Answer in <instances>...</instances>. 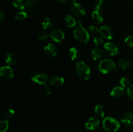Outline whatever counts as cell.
<instances>
[{
  "instance_id": "cell-29",
  "label": "cell",
  "mask_w": 133,
  "mask_h": 132,
  "mask_svg": "<svg viewBox=\"0 0 133 132\" xmlns=\"http://www.w3.org/2000/svg\"><path fill=\"white\" fill-rule=\"evenodd\" d=\"M119 84L123 87H128L131 85V80L128 77H122L119 80Z\"/></svg>"
},
{
  "instance_id": "cell-12",
  "label": "cell",
  "mask_w": 133,
  "mask_h": 132,
  "mask_svg": "<svg viewBox=\"0 0 133 132\" xmlns=\"http://www.w3.org/2000/svg\"><path fill=\"white\" fill-rule=\"evenodd\" d=\"M100 126V120L95 117H90L87 120L85 126L88 130L94 131L97 129Z\"/></svg>"
},
{
  "instance_id": "cell-26",
  "label": "cell",
  "mask_w": 133,
  "mask_h": 132,
  "mask_svg": "<svg viewBox=\"0 0 133 132\" xmlns=\"http://www.w3.org/2000/svg\"><path fill=\"white\" fill-rule=\"evenodd\" d=\"M28 16V14L25 11L21 10V11L16 13V14L15 15V19L18 21H24L25 19H27Z\"/></svg>"
},
{
  "instance_id": "cell-4",
  "label": "cell",
  "mask_w": 133,
  "mask_h": 132,
  "mask_svg": "<svg viewBox=\"0 0 133 132\" xmlns=\"http://www.w3.org/2000/svg\"><path fill=\"white\" fill-rule=\"evenodd\" d=\"M99 71L103 74H107L113 71H117L116 65L111 59L106 58L100 61L98 65Z\"/></svg>"
},
{
  "instance_id": "cell-38",
  "label": "cell",
  "mask_w": 133,
  "mask_h": 132,
  "mask_svg": "<svg viewBox=\"0 0 133 132\" xmlns=\"http://www.w3.org/2000/svg\"><path fill=\"white\" fill-rule=\"evenodd\" d=\"M54 1H57V2L62 3H64V4H66V3H67V1H66V0H54Z\"/></svg>"
},
{
  "instance_id": "cell-33",
  "label": "cell",
  "mask_w": 133,
  "mask_h": 132,
  "mask_svg": "<svg viewBox=\"0 0 133 132\" xmlns=\"http://www.w3.org/2000/svg\"><path fill=\"white\" fill-rule=\"evenodd\" d=\"M88 31L90 34H97L99 33V29L95 25H90L88 28Z\"/></svg>"
},
{
  "instance_id": "cell-7",
  "label": "cell",
  "mask_w": 133,
  "mask_h": 132,
  "mask_svg": "<svg viewBox=\"0 0 133 132\" xmlns=\"http://www.w3.org/2000/svg\"><path fill=\"white\" fill-rule=\"evenodd\" d=\"M14 71L10 66H3L0 68V80L7 81L14 77Z\"/></svg>"
},
{
  "instance_id": "cell-1",
  "label": "cell",
  "mask_w": 133,
  "mask_h": 132,
  "mask_svg": "<svg viewBox=\"0 0 133 132\" xmlns=\"http://www.w3.org/2000/svg\"><path fill=\"white\" fill-rule=\"evenodd\" d=\"M75 71L77 75L81 79L88 80L91 77V69L84 62H77L75 65Z\"/></svg>"
},
{
  "instance_id": "cell-11",
  "label": "cell",
  "mask_w": 133,
  "mask_h": 132,
  "mask_svg": "<svg viewBox=\"0 0 133 132\" xmlns=\"http://www.w3.org/2000/svg\"><path fill=\"white\" fill-rule=\"evenodd\" d=\"M121 123L128 128L133 127V112L127 111L124 113L121 117Z\"/></svg>"
},
{
  "instance_id": "cell-27",
  "label": "cell",
  "mask_w": 133,
  "mask_h": 132,
  "mask_svg": "<svg viewBox=\"0 0 133 132\" xmlns=\"http://www.w3.org/2000/svg\"><path fill=\"white\" fill-rule=\"evenodd\" d=\"M95 114L100 118H103L105 116V109L101 105H96L94 107Z\"/></svg>"
},
{
  "instance_id": "cell-18",
  "label": "cell",
  "mask_w": 133,
  "mask_h": 132,
  "mask_svg": "<svg viewBox=\"0 0 133 132\" xmlns=\"http://www.w3.org/2000/svg\"><path fill=\"white\" fill-rule=\"evenodd\" d=\"M69 56L72 61L79 60L81 57L80 51L77 48L72 47L69 50Z\"/></svg>"
},
{
  "instance_id": "cell-31",
  "label": "cell",
  "mask_w": 133,
  "mask_h": 132,
  "mask_svg": "<svg viewBox=\"0 0 133 132\" xmlns=\"http://www.w3.org/2000/svg\"><path fill=\"white\" fill-rule=\"evenodd\" d=\"M15 116V111L12 109H9L5 114V118L6 120H11Z\"/></svg>"
},
{
  "instance_id": "cell-39",
  "label": "cell",
  "mask_w": 133,
  "mask_h": 132,
  "mask_svg": "<svg viewBox=\"0 0 133 132\" xmlns=\"http://www.w3.org/2000/svg\"><path fill=\"white\" fill-rule=\"evenodd\" d=\"M69 1H70V3H71L72 4H74V3H76L75 2V1H76V0H68Z\"/></svg>"
},
{
  "instance_id": "cell-5",
  "label": "cell",
  "mask_w": 133,
  "mask_h": 132,
  "mask_svg": "<svg viewBox=\"0 0 133 132\" xmlns=\"http://www.w3.org/2000/svg\"><path fill=\"white\" fill-rule=\"evenodd\" d=\"M31 80L36 84L44 85L48 83V75L43 71H36L32 73Z\"/></svg>"
},
{
  "instance_id": "cell-28",
  "label": "cell",
  "mask_w": 133,
  "mask_h": 132,
  "mask_svg": "<svg viewBox=\"0 0 133 132\" xmlns=\"http://www.w3.org/2000/svg\"><path fill=\"white\" fill-rule=\"evenodd\" d=\"M9 124L6 119H1L0 121V132H6L9 129Z\"/></svg>"
},
{
  "instance_id": "cell-9",
  "label": "cell",
  "mask_w": 133,
  "mask_h": 132,
  "mask_svg": "<svg viewBox=\"0 0 133 132\" xmlns=\"http://www.w3.org/2000/svg\"><path fill=\"white\" fill-rule=\"evenodd\" d=\"M99 34L104 39L110 40L114 38V31L110 26L105 25L101 26L99 28Z\"/></svg>"
},
{
  "instance_id": "cell-34",
  "label": "cell",
  "mask_w": 133,
  "mask_h": 132,
  "mask_svg": "<svg viewBox=\"0 0 133 132\" xmlns=\"http://www.w3.org/2000/svg\"><path fill=\"white\" fill-rule=\"evenodd\" d=\"M127 94L129 99L133 101V84H131L127 89Z\"/></svg>"
},
{
  "instance_id": "cell-20",
  "label": "cell",
  "mask_w": 133,
  "mask_h": 132,
  "mask_svg": "<svg viewBox=\"0 0 133 132\" xmlns=\"http://www.w3.org/2000/svg\"><path fill=\"white\" fill-rule=\"evenodd\" d=\"M103 50L99 48H94L92 49L91 52V57L94 60H97L102 58L103 56Z\"/></svg>"
},
{
  "instance_id": "cell-21",
  "label": "cell",
  "mask_w": 133,
  "mask_h": 132,
  "mask_svg": "<svg viewBox=\"0 0 133 132\" xmlns=\"http://www.w3.org/2000/svg\"><path fill=\"white\" fill-rule=\"evenodd\" d=\"M117 65L121 69H126L131 66V63L129 60L127 59V58H122L118 60Z\"/></svg>"
},
{
  "instance_id": "cell-23",
  "label": "cell",
  "mask_w": 133,
  "mask_h": 132,
  "mask_svg": "<svg viewBox=\"0 0 133 132\" xmlns=\"http://www.w3.org/2000/svg\"><path fill=\"white\" fill-rule=\"evenodd\" d=\"M64 21L66 23V25L69 28H73L75 27L77 24V22L74 18H73L70 15H66L64 18Z\"/></svg>"
},
{
  "instance_id": "cell-14",
  "label": "cell",
  "mask_w": 133,
  "mask_h": 132,
  "mask_svg": "<svg viewBox=\"0 0 133 132\" xmlns=\"http://www.w3.org/2000/svg\"><path fill=\"white\" fill-rule=\"evenodd\" d=\"M44 51L46 55L50 57H55L58 54L57 47L52 43H48L44 47Z\"/></svg>"
},
{
  "instance_id": "cell-2",
  "label": "cell",
  "mask_w": 133,
  "mask_h": 132,
  "mask_svg": "<svg viewBox=\"0 0 133 132\" xmlns=\"http://www.w3.org/2000/svg\"><path fill=\"white\" fill-rule=\"evenodd\" d=\"M74 38L78 41L83 43H87L90 40V34L88 30L83 26L81 21H78V26L75 28L74 32Z\"/></svg>"
},
{
  "instance_id": "cell-6",
  "label": "cell",
  "mask_w": 133,
  "mask_h": 132,
  "mask_svg": "<svg viewBox=\"0 0 133 132\" xmlns=\"http://www.w3.org/2000/svg\"><path fill=\"white\" fill-rule=\"evenodd\" d=\"M49 36L53 41L56 43H61L64 40V32L59 28H54L49 32Z\"/></svg>"
},
{
  "instance_id": "cell-15",
  "label": "cell",
  "mask_w": 133,
  "mask_h": 132,
  "mask_svg": "<svg viewBox=\"0 0 133 132\" xmlns=\"http://www.w3.org/2000/svg\"><path fill=\"white\" fill-rule=\"evenodd\" d=\"M125 94V88L122 86H116L112 89L110 95L115 98H122Z\"/></svg>"
},
{
  "instance_id": "cell-25",
  "label": "cell",
  "mask_w": 133,
  "mask_h": 132,
  "mask_svg": "<svg viewBox=\"0 0 133 132\" xmlns=\"http://www.w3.org/2000/svg\"><path fill=\"white\" fill-rule=\"evenodd\" d=\"M42 26L44 30H48L53 26V21L49 18H44L42 21Z\"/></svg>"
},
{
  "instance_id": "cell-3",
  "label": "cell",
  "mask_w": 133,
  "mask_h": 132,
  "mask_svg": "<svg viewBox=\"0 0 133 132\" xmlns=\"http://www.w3.org/2000/svg\"><path fill=\"white\" fill-rule=\"evenodd\" d=\"M103 128L106 131L116 132L120 128V122L117 119L112 116L105 118L102 122Z\"/></svg>"
},
{
  "instance_id": "cell-17",
  "label": "cell",
  "mask_w": 133,
  "mask_h": 132,
  "mask_svg": "<svg viewBox=\"0 0 133 132\" xmlns=\"http://www.w3.org/2000/svg\"><path fill=\"white\" fill-rule=\"evenodd\" d=\"M65 80L63 77L61 76H55L49 80V85L53 87H60L63 85Z\"/></svg>"
},
{
  "instance_id": "cell-30",
  "label": "cell",
  "mask_w": 133,
  "mask_h": 132,
  "mask_svg": "<svg viewBox=\"0 0 133 132\" xmlns=\"http://www.w3.org/2000/svg\"><path fill=\"white\" fill-rule=\"evenodd\" d=\"M93 41L95 43V45L97 46H101L103 44H105V41H104V38L102 36H96L94 38Z\"/></svg>"
},
{
  "instance_id": "cell-16",
  "label": "cell",
  "mask_w": 133,
  "mask_h": 132,
  "mask_svg": "<svg viewBox=\"0 0 133 132\" xmlns=\"http://www.w3.org/2000/svg\"><path fill=\"white\" fill-rule=\"evenodd\" d=\"M91 19H92V21L94 24L100 25L102 23L103 21V16L101 14V12L94 10L92 13Z\"/></svg>"
},
{
  "instance_id": "cell-37",
  "label": "cell",
  "mask_w": 133,
  "mask_h": 132,
  "mask_svg": "<svg viewBox=\"0 0 133 132\" xmlns=\"http://www.w3.org/2000/svg\"><path fill=\"white\" fill-rule=\"evenodd\" d=\"M5 19V15L3 11H1L0 12V23L2 24Z\"/></svg>"
},
{
  "instance_id": "cell-40",
  "label": "cell",
  "mask_w": 133,
  "mask_h": 132,
  "mask_svg": "<svg viewBox=\"0 0 133 132\" xmlns=\"http://www.w3.org/2000/svg\"><path fill=\"white\" fill-rule=\"evenodd\" d=\"M27 1H31V2L35 3V2H36V1H38L39 0H27Z\"/></svg>"
},
{
  "instance_id": "cell-24",
  "label": "cell",
  "mask_w": 133,
  "mask_h": 132,
  "mask_svg": "<svg viewBox=\"0 0 133 132\" xmlns=\"http://www.w3.org/2000/svg\"><path fill=\"white\" fill-rule=\"evenodd\" d=\"M12 4L15 9H18L20 11L21 10H24L25 1H24L23 0H12Z\"/></svg>"
},
{
  "instance_id": "cell-19",
  "label": "cell",
  "mask_w": 133,
  "mask_h": 132,
  "mask_svg": "<svg viewBox=\"0 0 133 132\" xmlns=\"http://www.w3.org/2000/svg\"><path fill=\"white\" fill-rule=\"evenodd\" d=\"M5 62L7 64V65H14L16 62V58L12 53H9L5 56Z\"/></svg>"
},
{
  "instance_id": "cell-10",
  "label": "cell",
  "mask_w": 133,
  "mask_h": 132,
  "mask_svg": "<svg viewBox=\"0 0 133 132\" xmlns=\"http://www.w3.org/2000/svg\"><path fill=\"white\" fill-rule=\"evenodd\" d=\"M71 14L77 18H82L86 14V10L84 6L79 3L72 4L70 8Z\"/></svg>"
},
{
  "instance_id": "cell-22",
  "label": "cell",
  "mask_w": 133,
  "mask_h": 132,
  "mask_svg": "<svg viewBox=\"0 0 133 132\" xmlns=\"http://www.w3.org/2000/svg\"><path fill=\"white\" fill-rule=\"evenodd\" d=\"M105 8V0H96L94 3V9L96 11L101 12Z\"/></svg>"
},
{
  "instance_id": "cell-36",
  "label": "cell",
  "mask_w": 133,
  "mask_h": 132,
  "mask_svg": "<svg viewBox=\"0 0 133 132\" xmlns=\"http://www.w3.org/2000/svg\"><path fill=\"white\" fill-rule=\"evenodd\" d=\"M51 85H48V84L44 85V90L47 94H51L52 93V89L51 87Z\"/></svg>"
},
{
  "instance_id": "cell-35",
  "label": "cell",
  "mask_w": 133,
  "mask_h": 132,
  "mask_svg": "<svg viewBox=\"0 0 133 132\" xmlns=\"http://www.w3.org/2000/svg\"><path fill=\"white\" fill-rule=\"evenodd\" d=\"M48 37V34L46 33L44 31H41L38 33V34L37 35V38L40 40H44Z\"/></svg>"
},
{
  "instance_id": "cell-32",
  "label": "cell",
  "mask_w": 133,
  "mask_h": 132,
  "mask_svg": "<svg viewBox=\"0 0 133 132\" xmlns=\"http://www.w3.org/2000/svg\"><path fill=\"white\" fill-rule=\"evenodd\" d=\"M124 42L127 47L133 49V36H132V35L127 36L125 38Z\"/></svg>"
},
{
  "instance_id": "cell-41",
  "label": "cell",
  "mask_w": 133,
  "mask_h": 132,
  "mask_svg": "<svg viewBox=\"0 0 133 132\" xmlns=\"http://www.w3.org/2000/svg\"><path fill=\"white\" fill-rule=\"evenodd\" d=\"M19 132H23V131H19Z\"/></svg>"
},
{
  "instance_id": "cell-13",
  "label": "cell",
  "mask_w": 133,
  "mask_h": 132,
  "mask_svg": "<svg viewBox=\"0 0 133 132\" xmlns=\"http://www.w3.org/2000/svg\"><path fill=\"white\" fill-rule=\"evenodd\" d=\"M24 10L30 17H35L37 13V8H36L35 3L33 2L27 1H27H25Z\"/></svg>"
},
{
  "instance_id": "cell-8",
  "label": "cell",
  "mask_w": 133,
  "mask_h": 132,
  "mask_svg": "<svg viewBox=\"0 0 133 132\" xmlns=\"http://www.w3.org/2000/svg\"><path fill=\"white\" fill-rule=\"evenodd\" d=\"M103 50L107 55L114 56L119 54V49L117 45L114 43L109 41L105 43L103 45Z\"/></svg>"
}]
</instances>
